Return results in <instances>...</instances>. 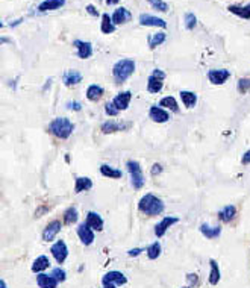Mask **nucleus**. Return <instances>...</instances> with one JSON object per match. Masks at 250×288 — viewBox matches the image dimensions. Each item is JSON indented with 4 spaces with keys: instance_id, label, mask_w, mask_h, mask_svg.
<instances>
[{
    "instance_id": "f257e3e1",
    "label": "nucleus",
    "mask_w": 250,
    "mask_h": 288,
    "mask_svg": "<svg viewBox=\"0 0 250 288\" xmlns=\"http://www.w3.org/2000/svg\"><path fill=\"white\" fill-rule=\"evenodd\" d=\"M165 204L161 198L155 196L153 193H146L138 202V211L147 217H158L164 213Z\"/></svg>"
},
{
    "instance_id": "f03ea898",
    "label": "nucleus",
    "mask_w": 250,
    "mask_h": 288,
    "mask_svg": "<svg viewBox=\"0 0 250 288\" xmlns=\"http://www.w3.org/2000/svg\"><path fill=\"white\" fill-rule=\"evenodd\" d=\"M135 61L131 59V58H124V59H120L114 64L112 67V77H114V82L117 85H121L124 83L134 73H135Z\"/></svg>"
},
{
    "instance_id": "7ed1b4c3",
    "label": "nucleus",
    "mask_w": 250,
    "mask_h": 288,
    "mask_svg": "<svg viewBox=\"0 0 250 288\" xmlns=\"http://www.w3.org/2000/svg\"><path fill=\"white\" fill-rule=\"evenodd\" d=\"M73 131H74V123L67 117H56L49 123V132L59 140L70 138Z\"/></svg>"
},
{
    "instance_id": "20e7f679",
    "label": "nucleus",
    "mask_w": 250,
    "mask_h": 288,
    "mask_svg": "<svg viewBox=\"0 0 250 288\" xmlns=\"http://www.w3.org/2000/svg\"><path fill=\"white\" fill-rule=\"evenodd\" d=\"M126 168H128V173L131 176V185L134 186V189H141L146 183V177H144L141 164L138 161L131 159L126 162Z\"/></svg>"
},
{
    "instance_id": "39448f33",
    "label": "nucleus",
    "mask_w": 250,
    "mask_h": 288,
    "mask_svg": "<svg viewBox=\"0 0 250 288\" xmlns=\"http://www.w3.org/2000/svg\"><path fill=\"white\" fill-rule=\"evenodd\" d=\"M76 232H77V237H79V240H80V243L83 246H91L94 243V240H96V231L91 229V226L87 222L79 223Z\"/></svg>"
},
{
    "instance_id": "423d86ee",
    "label": "nucleus",
    "mask_w": 250,
    "mask_h": 288,
    "mask_svg": "<svg viewBox=\"0 0 250 288\" xmlns=\"http://www.w3.org/2000/svg\"><path fill=\"white\" fill-rule=\"evenodd\" d=\"M68 247H67V244H65V241L64 240H58L56 243H53L52 246H50V255L53 256V259L59 264V265H62L65 261H67V258H68Z\"/></svg>"
},
{
    "instance_id": "0eeeda50",
    "label": "nucleus",
    "mask_w": 250,
    "mask_h": 288,
    "mask_svg": "<svg viewBox=\"0 0 250 288\" xmlns=\"http://www.w3.org/2000/svg\"><path fill=\"white\" fill-rule=\"evenodd\" d=\"M62 226H64V223H62L61 220H52V222H49V223L44 226L43 234H41L43 241H46V243H52V241L58 237V234L61 232Z\"/></svg>"
},
{
    "instance_id": "6e6552de",
    "label": "nucleus",
    "mask_w": 250,
    "mask_h": 288,
    "mask_svg": "<svg viewBox=\"0 0 250 288\" xmlns=\"http://www.w3.org/2000/svg\"><path fill=\"white\" fill-rule=\"evenodd\" d=\"M232 73L227 68H211L208 71V80L212 85H224L230 79Z\"/></svg>"
},
{
    "instance_id": "1a4fd4ad",
    "label": "nucleus",
    "mask_w": 250,
    "mask_h": 288,
    "mask_svg": "<svg viewBox=\"0 0 250 288\" xmlns=\"http://www.w3.org/2000/svg\"><path fill=\"white\" fill-rule=\"evenodd\" d=\"M176 223H179V217H176V216L164 217L161 222H158V223L155 225V235H156L158 238H162V237L167 234V231H169L172 226H175Z\"/></svg>"
},
{
    "instance_id": "9d476101",
    "label": "nucleus",
    "mask_w": 250,
    "mask_h": 288,
    "mask_svg": "<svg viewBox=\"0 0 250 288\" xmlns=\"http://www.w3.org/2000/svg\"><path fill=\"white\" fill-rule=\"evenodd\" d=\"M138 23L144 28H159V29H165L167 28V22L158 16H152V14H141L138 17Z\"/></svg>"
},
{
    "instance_id": "9b49d317",
    "label": "nucleus",
    "mask_w": 250,
    "mask_h": 288,
    "mask_svg": "<svg viewBox=\"0 0 250 288\" xmlns=\"http://www.w3.org/2000/svg\"><path fill=\"white\" fill-rule=\"evenodd\" d=\"M149 117H150L152 122L162 125V123H167L170 120V113L167 110H164L162 107H159V105H152L150 110H149Z\"/></svg>"
},
{
    "instance_id": "f8f14e48",
    "label": "nucleus",
    "mask_w": 250,
    "mask_h": 288,
    "mask_svg": "<svg viewBox=\"0 0 250 288\" xmlns=\"http://www.w3.org/2000/svg\"><path fill=\"white\" fill-rule=\"evenodd\" d=\"M73 47H76V55L80 59H88L93 56V44L90 41H82V40H74L73 41Z\"/></svg>"
},
{
    "instance_id": "ddd939ff",
    "label": "nucleus",
    "mask_w": 250,
    "mask_h": 288,
    "mask_svg": "<svg viewBox=\"0 0 250 288\" xmlns=\"http://www.w3.org/2000/svg\"><path fill=\"white\" fill-rule=\"evenodd\" d=\"M111 17H112V22L115 26H121V25H128L132 20V13L124 7H118L114 10Z\"/></svg>"
},
{
    "instance_id": "4468645a",
    "label": "nucleus",
    "mask_w": 250,
    "mask_h": 288,
    "mask_svg": "<svg viewBox=\"0 0 250 288\" xmlns=\"http://www.w3.org/2000/svg\"><path fill=\"white\" fill-rule=\"evenodd\" d=\"M132 101V92L131 91H120L118 94H115V98L112 99L114 105L117 107L118 111H126L131 105Z\"/></svg>"
},
{
    "instance_id": "2eb2a0df",
    "label": "nucleus",
    "mask_w": 250,
    "mask_h": 288,
    "mask_svg": "<svg viewBox=\"0 0 250 288\" xmlns=\"http://www.w3.org/2000/svg\"><path fill=\"white\" fill-rule=\"evenodd\" d=\"M50 265H52V262H50L49 256L40 255V256H37V258L34 259V262H32V265H31V270H32V273H35V274H38V273H46V270H49Z\"/></svg>"
},
{
    "instance_id": "dca6fc26",
    "label": "nucleus",
    "mask_w": 250,
    "mask_h": 288,
    "mask_svg": "<svg viewBox=\"0 0 250 288\" xmlns=\"http://www.w3.org/2000/svg\"><path fill=\"white\" fill-rule=\"evenodd\" d=\"M102 282H111V283H115L117 286H121V285L128 283V277L124 273H121L118 270H111V271L105 273Z\"/></svg>"
},
{
    "instance_id": "f3484780",
    "label": "nucleus",
    "mask_w": 250,
    "mask_h": 288,
    "mask_svg": "<svg viewBox=\"0 0 250 288\" xmlns=\"http://www.w3.org/2000/svg\"><path fill=\"white\" fill-rule=\"evenodd\" d=\"M85 222L91 226V229H94L96 232H102L103 231V226H105V222L102 219V216L96 211H88L87 213V217H85Z\"/></svg>"
},
{
    "instance_id": "a211bd4d",
    "label": "nucleus",
    "mask_w": 250,
    "mask_h": 288,
    "mask_svg": "<svg viewBox=\"0 0 250 288\" xmlns=\"http://www.w3.org/2000/svg\"><path fill=\"white\" fill-rule=\"evenodd\" d=\"M37 285L40 288H58L59 282L56 280V277L50 273H38L37 274Z\"/></svg>"
},
{
    "instance_id": "6ab92c4d",
    "label": "nucleus",
    "mask_w": 250,
    "mask_h": 288,
    "mask_svg": "<svg viewBox=\"0 0 250 288\" xmlns=\"http://www.w3.org/2000/svg\"><path fill=\"white\" fill-rule=\"evenodd\" d=\"M227 11L241 20H250V2L245 5H239V4L238 5H229Z\"/></svg>"
},
{
    "instance_id": "aec40b11",
    "label": "nucleus",
    "mask_w": 250,
    "mask_h": 288,
    "mask_svg": "<svg viewBox=\"0 0 250 288\" xmlns=\"http://www.w3.org/2000/svg\"><path fill=\"white\" fill-rule=\"evenodd\" d=\"M83 79L82 73L79 70H67L62 74V82L65 86H76L77 83H80Z\"/></svg>"
},
{
    "instance_id": "412c9836",
    "label": "nucleus",
    "mask_w": 250,
    "mask_h": 288,
    "mask_svg": "<svg viewBox=\"0 0 250 288\" xmlns=\"http://www.w3.org/2000/svg\"><path fill=\"white\" fill-rule=\"evenodd\" d=\"M179 98H181L182 105H184L187 110H193V108L197 105V94H196L194 91L182 89V91L179 92Z\"/></svg>"
},
{
    "instance_id": "4be33fe9",
    "label": "nucleus",
    "mask_w": 250,
    "mask_h": 288,
    "mask_svg": "<svg viewBox=\"0 0 250 288\" xmlns=\"http://www.w3.org/2000/svg\"><path fill=\"white\" fill-rule=\"evenodd\" d=\"M131 125L128 123H123V122H115V120H108L102 125L100 131L103 134H114V132H120V131H124L128 129Z\"/></svg>"
},
{
    "instance_id": "5701e85b",
    "label": "nucleus",
    "mask_w": 250,
    "mask_h": 288,
    "mask_svg": "<svg viewBox=\"0 0 250 288\" xmlns=\"http://www.w3.org/2000/svg\"><path fill=\"white\" fill-rule=\"evenodd\" d=\"M218 220L221 223H230L235 220L236 217V207L235 205H224L220 211H218Z\"/></svg>"
},
{
    "instance_id": "b1692460",
    "label": "nucleus",
    "mask_w": 250,
    "mask_h": 288,
    "mask_svg": "<svg viewBox=\"0 0 250 288\" xmlns=\"http://www.w3.org/2000/svg\"><path fill=\"white\" fill-rule=\"evenodd\" d=\"M199 231L206 240H217L221 235V226H211L208 223H202Z\"/></svg>"
},
{
    "instance_id": "393cba45",
    "label": "nucleus",
    "mask_w": 250,
    "mask_h": 288,
    "mask_svg": "<svg viewBox=\"0 0 250 288\" xmlns=\"http://www.w3.org/2000/svg\"><path fill=\"white\" fill-rule=\"evenodd\" d=\"M221 280V270L220 265L215 259H209V276H208V282L215 286L218 285V282Z\"/></svg>"
},
{
    "instance_id": "a878e982",
    "label": "nucleus",
    "mask_w": 250,
    "mask_h": 288,
    "mask_svg": "<svg viewBox=\"0 0 250 288\" xmlns=\"http://www.w3.org/2000/svg\"><path fill=\"white\" fill-rule=\"evenodd\" d=\"M93 188V180L88 176H79L74 180V193L80 195L83 191H90Z\"/></svg>"
},
{
    "instance_id": "bb28decb",
    "label": "nucleus",
    "mask_w": 250,
    "mask_h": 288,
    "mask_svg": "<svg viewBox=\"0 0 250 288\" xmlns=\"http://www.w3.org/2000/svg\"><path fill=\"white\" fill-rule=\"evenodd\" d=\"M105 94V89L97 85V83H91L87 86V91H85V95L90 102H99L102 99V95Z\"/></svg>"
},
{
    "instance_id": "cd10ccee",
    "label": "nucleus",
    "mask_w": 250,
    "mask_h": 288,
    "mask_svg": "<svg viewBox=\"0 0 250 288\" xmlns=\"http://www.w3.org/2000/svg\"><path fill=\"white\" fill-rule=\"evenodd\" d=\"M65 5V0H43L38 5L40 13H49V11H56L61 10Z\"/></svg>"
},
{
    "instance_id": "c85d7f7f",
    "label": "nucleus",
    "mask_w": 250,
    "mask_h": 288,
    "mask_svg": "<svg viewBox=\"0 0 250 288\" xmlns=\"http://www.w3.org/2000/svg\"><path fill=\"white\" fill-rule=\"evenodd\" d=\"M159 107H162L164 110L170 111V113H175V114L179 113V104L173 95H165V98H162L159 101Z\"/></svg>"
},
{
    "instance_id": "c756f323",
    "label": "nucleus",
    "mask_w": 250,
    "mask_h": 288,
    "mask_svg": "<svg viewBox=\"0 0 250 288\" xmlns=\"http://www.w3.org/2000/svg\"><path fill=\"white\" fill-rule=\"evenodd\" d=\"M77 220H79V211H77V208H76V207H68V208L64 211V214H62V223L67 225V226H71V225L77 223Z\"/></svg>"
},
{
    "instance_id": "7c9ffc66",
    "label": "nucleus",
    "mask_w": 250,
    "mask_h": 288,
    "mask_svg": "<svg viewBox=\"0 0 250 288\" xmlns=\"http://www.w3.org/2000/svg\"><path fill=\"white\" fill-rule=\"evenodd\" d=\"M115 28H117V26L114 25L112 17H111L108 13L102 14V23H100V31H102V34H105V35H111V34L115 32Z\"/></svg>"
},
{
    "instance_id": "2f4dec72",
    "label": "nucleus",
    "mask_w": 250,
    "mask_h": 288,
    "mask_svg": "<svg viewBox=\"0 0 250 288\" xmlns=\"http://www.w3.org/2000/svg\"><path fill=\"white\" fill-rule=\"evenodd\" d=\"M165 40H167V34L164 32V31H158V32H155V34H150L149 35V47L152 49V50H155L156 47H159V46H162L164 43H165Z\"/></svg>"
},
{
    "instance_id": "473e14b6",
    "label": "nucleus",
    "mask_w": 250,
    "mask_h": 288,
    "mask_svg": "<svg viewBox=\"0 0 250 288\" xmlns=\"http://www.w3.org/2000/svg\"><path fill=\"white\" fill-rule=\"evenodd\" d=\"M100 174L105 176V177H109V179H121L123 176V171L120 168H115L109 164H102L100 165Z\"/></svg>"
},
{
    "instance_id": "72a5a7b5",
    "label": "nucleus",
    "mask_w": 250,
    "mask_h": 288,
    "mask_svg": "<svg viewBox=\"0 0 250 288\" xmlns=\"http://www.w3.org/2000/svg\"><path fill=\"white\" fill-rule=\"evenodd\" d=\"M162 88H164V80H161V79L150 74L149 79H147V91L152 92V94H158V92L162 91Z\"/></svg>"
},
{
    "instance_id": "f704fd0d",
    "label": "nucleus",
    "mask_w": 250,
    "mask_h": 288,
    "mask_svg": "<svg viewBox=\"0 0 250 288\" xmlns=\"http://www.w3.org/2000/svg\"><path fill=\"white\" fill-rule=\"evenodd\" d=\"M161 250H162L161 243H159V241H155V243H152V244H149V246L146 247V255H147V258H149L150 261H155V259H158V258L161 256Z\"/></svg>"
},
{
    "instance_id": "c9c22d12",
    "label": "nucleus",
    "mask_w": 250,
    "mask_h": 288,
    "mask_svg": "<svg viewBox=\"0 0 250 288\" xmlns=\"http://www.w3.org/2000/svg\"><path fill=\"white\" fill-rule=\"evenodd\" d=\"M146 2H147L155 11H158V13H162V14L169 13V4L164 2V0H146Z\"/></svg>"
},
{
    "instance_id": "e433bc0d",
    "label": "nucleus",
    "mask_w": 250,
    "mask_h": 288,
    "mask_svg": "<svg viewBox=\"0 0 250 288\" xmlns=\"http://www.w3.org/2000/svg\"><path fill=\"white\" fill-rule=\"evenodd\" d=\"M184 25H185V29H188V31H194L196 29L197 17L194 16V13H187L184 16Z\"/></svg>"
},
{
    "instance_id": "4c0bfd02",
    "label": "nucleus",
    "mask_w": 250,
    "mask_h": 288,
    "mask_svg": "<svg viewBox=\"0 0 250 288\" xmlns=\"http://www.w3.org/2000/svg\"><path fill=\"white\" fill-rule=\"evenodd\" d=\"M236 91L239 94L250 92V77H239L238 82H236Z\"/></svg>"
},
{
    "instance_id": "58836bf2",
    "label": "nucleus",
    "mask_w": 250,
    "mask_h": 288,
    "mask_svg": "<svg viewBox=\"0 0 250 288\" xmlns=\"http://www.w3.org/2000/svg\"><path fill=\"white\" fill-rule=\"evenodd\" d=\"M118 110H117V107L114 105V102L111 101V102H106L105 104V114L109 117V119H112V117H117L118 116Z\"/></svg>"
},
{
    "instance_id": "ea45409f",
    "label": "nucleus",
    "mask_w": 250,
    "mask_h": 288,
    "mask_svg": "<svg viewBox=\"0 0 250 288\" xmlns=\"http://www.w3.org/2000/svg\"><path fill=\"white\" fill-rule=\"evenodd\" d=\"M52 274L56 277V280H58V282H64V280L67 279V271H65L64 268H61V267L53 268V270H52Z\"/></svg>"
},
{
    "instance_id": "a19ab883",
    "label": "nucleus",
    "mask_w": 250,
    "mask_h": 288,
    "mask_svg": "<svg viewBox=\"0 0 250 288\" xmlns=\"http://www.w3.org/2000/svg\"><path fill=\"white\" fill-rule=\"evenodd\" d=\"M187 280H188V285L191 288H194V286L199 285V274L197 273H188L187 274Z\"/></svg>"
},
{
    "instance_id": "79ce46f5",
    "label": "nucleus",
    "mask_w": 250,
    "mask_h": 288,
    "mask_svg": "<svg viewBox=\"0 0 250 288\" xmlns=\"http://www.w3.org/2000/svg\"><path fill=\"white\" fill-rule=\"evenodd\" d=\"M85 11H87V13H88V14H90L91 17H99V16H100L99 10H97V8H96L94 5H91V4L85 7Z\"/></svg>"
},
{
    "instance_id": "37998d69",
    "label": "nucleus",
    "mask_w": 250,
    "mask_h": 288,
    "mask_svg": "<svg viewBox=\"0 0 250 288\" xmlns=\"http://www.w3.org/2000/svg\"><path fill=\"white\" fill-rule=\"evenodd\" d=\"M162 173V165L161 164H158V162H155L153 165H152V170H150V174L153 176V177H156L158 174H161Z\"/></svg>"
},
{
    "instance_id": "c03bdc74",
    "label": "nucleus",
    "mask_w": 250,
    "mask_h": 288,
    "mask_svg": "<svg viewBox=\"0 0 250 288\" xmlns=\"http://www.w3.org/2000/svg\"><path fill=\"white\" fill-rule=\"evenodd\" d=\"M143 252H144V249H141V247L129 249V250H128V256H129V258H137V256H140Z\"/></svg>"
},
{
    "instance_id": "a18cd8bd",
    "label": "nucleus",
    "mask_w": 250,
    "mask_h": 288,
    "mask_svg": "<svg viewBox=\"0 0 250 288\" xmlns=\"http://www.w3.org/2000/svg\"><path fill=\"white\" fill-rule=\"evenodd\" d=\"M67 108H68V110H71V111H76V113H79V111L82 110V105H80L79 102L73 101V102H68V104H67Z\"/></svg>"
},
{
    "instance_id": "49530a36",
    "label": "nucleus",
    "mask_w": 250,
    "mask_h": 288,
    "mask_svg": "<svg viewBox=\"0 0 250 288\" xmlns=\"http://www.w3.org/2000/svg\"><path fill=\"white\" fill-rule=\"evenodd\" d=\"M241 164H242V165H248V164H250V149L242 153V156H241Z\"/></svg>"
},
{
    "instance_id": "de8ad7c7",
    "label": "nucleus",
    "mask_w": 250,
    "mask_h": 288,
    "mask_svg": "<svg viewBox=\"0 0 250 288\" xmlns=\"http://www.w3.org/2000/svg\"><path fill=\"white\" fill-rule=\"evenodd\" d=\"M152 76H155V77H158V79H161V80L165 79V73H164L162 70H159V68H155V70L152 71Z\"/></svg>"
},
{
    "instance_id": "09e8293b",
    "label": "nucleus",
    "mask_w": 250,
    "mask_h": 288,
    "mask_svg": "<svg viewBox=\"0 0 250 288\" xmlns=\"http://www.w3.org/2000/svg\"><path fill=\"white\" fill-rule=\"evenodd\" d=\"M102 285H103V288H118L115 283H111V282H102Z\"/></svg>"
},
{
    "instance_id": "8fccbe9b",
    "label": "nucleus",
    "mask_w": 250,
    "mask_h": 288,
    "mask_svg": "<svg viewBox=\"0 0 250 288\" xmlns=\"http://www.w3.org/2000/svg\"><path fill=\"white\" fill-rule=\"evenodd\" d=\"M23 20H25V19H19V20H14V22H13V23H11L10 26H11V28H17V26H19V25H20V23H22Z\"/></svg>"
},
{
    "instance_id": "3c124183",
    "label": "nucleus",
    "mask_w": 250,
    "mask_h": 288,
    "mask_svg": "<svg viewBox=\"0 0 250 288\" xmlns=\"http://www.w3.org/2000/svg\"><path fill=\"white\" fill-rule=\"evenodd\" d=\"M121 0H105V4L106 5H117V4H120Z\"/></svg>"
},
{
    "instance_id": "603ef678",
    "label": "nucleus",
    "mask_w": 250,
    "mask_h": 288,
    "mask_svg": "<svg viewBox=\"0 0 250 288\" xmlns=\"http://www.w3.org/2000/svg\"><path fill=\"white\" fill-rule=\"evenodd\" d=\"M7 43H13V41L8 40L7 37H2V38H0V44H7Z\"/></svg>"
},
{
    "instance_id": "864d4df0",
    "label": "nucleus",
    "mask_w": 250,
    "mask_h": 288,
    "mask_svg": "<svg viewBox=\"0 0 250 288\" xmlns=\"http://www.w3.org/2000/svg\"><path fill=\"white\" fill-rule=\"evenodd\" d=\"M0 288H8V285H7L5 279H2V280H0Z\"/></svg>"
},
{
    "instance_id": "5fc2aeb1",
    "label": "nucleus",
    "mask_w": 250,
    "mask_h": 288,
    "mask_svg": "<svg viewBox=\"0 0 250 288\" xmlns=\"http://www.w3.org/2000/svg\"><path fill=\"white\" fill-rule=\"evenodd\" d=\"M182 288H191V286H190V285H187V286H182Z\"/></svg>"
}]
</instances>
